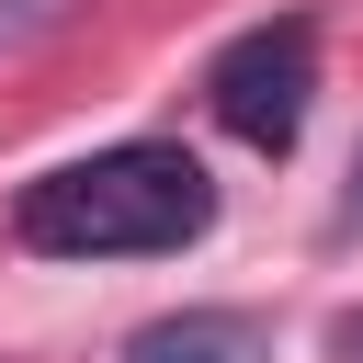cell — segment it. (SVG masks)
Returning <instances> with one entry per match:
<instances>
[{
	"label": "cell",
	"instance_id": "6da1fadb",
	"mask_svg": "<svg viewBox=\"0 0 363 363\" xmlns=\"http://www.w3.org/2000/svg\"><path fill=\"white\" fill-rule=\"evenodd\" d=\"M216 227V170L182 136H113L91 159H57L11 193L23 261H170Z\"/></svg>",
	"mask_w": 363,
	"mask_h": 363
},
{
	"label": "cell",
	"instance_id": "7a4b0ae2",
	"mask_svg": "<svg viewBox=\"0 0 363 363\" xmlns=\"http://www.w3.org/2000/svg\"><path fill=\"white\" fill-rule=\"evenodd\" d=\"M204 102H216V125H227L238 147L284 159V147L306 136V102H318V23H306V11H272V23L227 34L216 68H204Z\"/></svg>",
	"mask_w": 363,
	"mask_h": 363
},
{
	"label": "cell",
	"instance_id": "3957f363",
	"mask_svg": "<svg viewBox=\"0 0 363 363\" xmlns=\"http://www.w3.org/2000/svg\"><path fill=\"white\" fill-rule=\"evenodd\" d=\"M125 363H272V318L261 306H170L125 340Z\"/></svg>",
	"mask_w": 363,
	"mask_h": 363
},
{
	"label": "cell",
	"instance_id": "277c9868",
	"mask_svg": "<svg viewBox=\"0 0 363 363\" xmlns=\"http://www.w3.org/2000/svg\"><path fill=\"white\" fill-rule=\"evenodd\" d=\"M68 11H79V0H0V57H11V45H34V34H45V23H68Z\"/></svg>",
	"mask_w": 363,
	"mask_h": 363
},
{
	"label": "cell",
	"instance_id": "5b68a950",
	"mask_svg": "<svg viewBox=\"0 0 363 363\" xmlns=\"http://www.w3.org/2000/svg\"><path fill=\"white\" fill-rule=\"evenodd\" d=\"M329 363H363V306H340V318H329Z\"/></svg>",
	"mask_w": 363,
	"mask_h": 363
},
{
	"label": "cell",
	"instance_id": "8992f818",
	"mask_svg": "<svg viewBox=\"0 0 363 363\" xmlns=\"http://www.w3.org/2000/svg\"><path fill=\"white\" fill-rule=\"evenodd\" d=\"M340 227H363V159H352V204H340Z\"/></svg>",
	"mask_w": 363,
	"mask_h": 363
}]
</instances>
